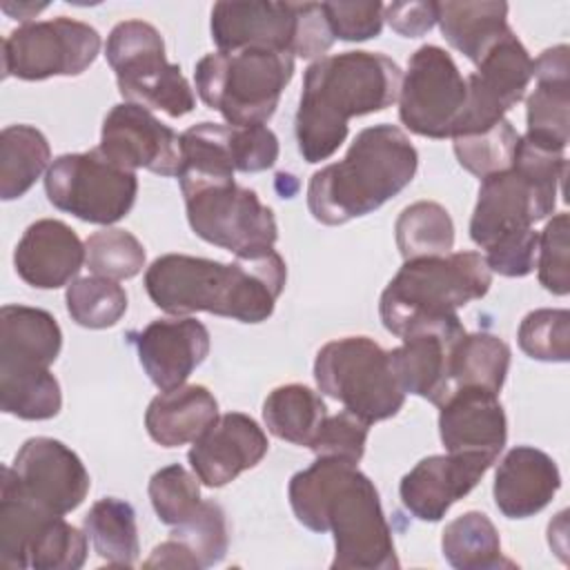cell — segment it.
Masks as SVG:
<instances>
[{
	"instance_id": "obj_6",
	"label": "cell",
	"mask_w": 570,
	"mask_h": 570,
	"mask_svg": "<svg viewBox=\"0 0 570 570\" xmlns=\"http://www.w3.org/2000/svg\"><path fill=\"white\" fill-rule=\"evenodd\" d=\"M292 76V53L261 47L218 49L203 56L194 71L200 100L236 127L265 125Z\"/></svg>"
},
{
	"instance_id": "obj_36",
	"label": "cell",
	"mask_w": 570,
	"mask_h": 570,
	"mask_svg": "<svg viewBox=\"0 0 570 570\" xmlns=\"http://www.w3.org/2000/svg\"><path fill=\"white\" fill-rule=\"evenodd\" d=\"M62 407L60 383L49 370L0 374V410L22 421L53 419Z\"/></svg>"
},
{
	"instance_id": "obj_40",
	"label": "cell",
	"mask_w": 570,
	"mask_h": 570,
	"mask_svg": "<svg viewBox=\"0 0 570 570\" xmlns=\"http://www.w3.org/2000/svg\"><path fill=\"white\" fill-rule=\"evenodd\" d=\"M87 532L53 514L42 523L27 550V568L78 570L87 559Z\"/></svg>"
},
{
	"instance_id": "obj_34",
	"label": "cell",
	"mask_w": 570,
	"mask_h": 570,
	"mask_svg": "<svg viewBox=\"0 0 570 570\" xmlns=\"http://www.w3.org/2000/svg\"><path fill=\"white\" fill-rule=\"evenodd\" d=\"M394 236L403 261L445 256L454 247V223L443 205L419 200L399 214Z\"/></svg>"
},
{
	"instance_id": "obj_8",
	"label": "cell",
	"mask_w": 570,
	"mask_h": 570,
	"mask_svg": "<svg viewBox=\"0 0 570 570\" xmlns=\"http://www.w3.org/2000/svg\"><path fill=\"white\" fill-rule=\"evenodd\" d=\"M105 56L127 102L180 118L196 107L180 67L167 62L160 31L142 20H122L107 36Z\"/></svg>"
},
{
	"instance_id": "obj_48",
	"label": "cell",
	"mask_w": 570,
	"mask_h": 570,
	"mask_svg": "<svg viewBox=\"0 0 570 570\" xmlns=\"http://www.w3.org/2000/svg\"><path fill=\"white\" fill-rule=\"evenodd\" d=\"M383 18L403 38H419L436 24V2H392Z\"/></svg>"
},
{
	"instance_id": "obj_44",
	"label": "cell",
	"mask_w": 570,
	"mask_h": 570,
	"mask_svg": "<svg viewBox=\"0 0 570 570\" xmlns=\"http://www.w3.org/2000/svg\"><path fill=\"white\" fill-rule=\"evenodd\" d=\"M568 252V214L559 212L546 223L537 245L539 283L557 296H566L570 292Z\"/></svg>"
},
{
	"instance_id": "obj_3",
	"label": "cell",
	"mask_w": 570,
	"mask_h": 570,
	"mask_svg": "<svg viewBox=\"0 0 570 570\" xmlns=\"http://www.w3.org/2000/svg\"><path fill=\"white\" fill-rule=\"evenodd\" d=\"M401 80V67L376 51H343L314 60L305 69L294 120L303 160H327L345 142L350 118L392 107Z\"/></svg>"
},
{
	"instance_id": "obj_46",
	"label": "cell",
	"mask_w": 570,
	"mask_h": 570,
	"mask_svg": "<svg viewBox=\"0 0 570 570\" xmlns=\"http://www.w3.org/2000/svg\"><path fill=\"white\" fill-rule=\"evenodd\" d=\"M334 40L363 42L376 38L383 29L385 4L374 2H321Z\"/></svg>"
},
{
	"instance_id": "obj_35",
	"label": "cell",
	"mask_w": 570,
	"mask_h": 570,
	"mask_svg": "<svg viewBox=\"0 0 570 570\" xmlns=\"http://www.w3.org/2000/svg\"><path fill=\"white\" fill-rule=\"evenodd\" d=\"M71 321L89 330L116 325L127 312V292L118 281L105 276H82L71 281L65 292Z\"/></svg>"
},
{
	"instance_id": "obj_47",
	"label": "cell",
	"mask_w": 570,
	"mask_h": 570,
	"mask_svg": "<svg viewBox=\"0 0 570 570\" xmlns=\"http://www.w3.org/2000/svg\"><path fill=\"white\" fill-rule=\"evenodd\" d=\"M537 245L539 234L532 227H528L494 240L485 249L483 258L490 272H497L508 278H521L537 267Z\"/></svg>"
},
{
	"instance_id": "obj_23",
	"label": "cell",
	"mask_w": 570,
	"mask_h": 570,
	"mask_svg": "<svg viewBox=\"0 0 570 570\" xmlns=\"http://www.w3.org/2000/svg\"><path fill=\"white\" fill-rule=\"evenodd\" d=\"M85 263V243L62 220L31 223L13 249L16 274L36 289L67 285Z\"/></svg>"
},
{
	"instance_id": "obj_21",
	"label": "cell",
	"mask_w": 570,
	"mask_h": 570,
	"mask_svg": "<svg viewBox=\"0 0 570 570\" xmlns=\"http://www.w3.org/2000/svg\"><path fill=\"white\" fill-rule=\"evenodd\" d=\"M465 334L461 318L428 323L410 330L403 343L390 350V365L405 394L441 405L448 396V365L452 345Z\"/></svg>"
},
{
	"instance_id": "obj_12",
	"label": "cell",
	"mask_w": 570,
	"mask_h": 570,
	"mask_svg": "<svg viewBox=\"0 0 570 570\" xmlns=\"http://www.w3.org/2000/svg\"><path fill=\"white\" fill-rule=\"evenodd\" d=\"M100 51V33L80 20L58 16L27 22L2 42V76L20 80H47L53 76H80Z\"/></svg>"
},
{
	"instance_id": "obj_28",
	"label": "cell",
	"mask_w": 570,
	"mask_h": 570,
	"mask_svg": "<svg viewBox=\"0 0 570 570\" xmlns=\"http://www.w3.org/2000/svg\"><path fill=\"white\" fill-rule=\"evenodd\" d=\"M443 38L474 65L510 31L505 2H436Z\"/></svg>"
},
{
	"instance_id": "obj_10",
	"label": "cell",
	"mask_w": 570,
	"mask_h": 570,
	"mask_svg": "<svg viewBox=\"0 0 570 570\" xmlns=\"http://www.w3.org/2000/svg\"><path fill=\"white\" fill-rule=\"evenodd\" d=\"M45 191L56 209L85 223L111 225L131 212L138 176L111 163L96 147L58 156L47 169Z\"/></svg>"
},
{
	"instance_id": "obj_5",
	"label": "cell",
	"mask_w": 570,
	"mask_h": 570,
	"mask_svg": "<svg viewBox=\"0 0 570 570\" xmlns=\"http://www.w3.org/2000/svg\"><path fill=\"white\" fill-rule=\"evenodd\" d=\"M490 285L492 272L479 252L403 261L381 294L379 314L383 327L401 338L419 325L456 318V309L483 298Z\"/></svg>"
},
{
	"instance_id": "obj_42",
	"label": "cell",
	"mask_w": 570,
	"mask_h": 570,
	"mask_svg": "<svg viewBox=\"0 0 570 570\" xmlns=\"http://www.w3.org/2000/svg\"><path fill=\"white\" fill-rule=\"evenodd\" d=\"M519 347L537 361L566 363L570 358V312L534 309L519 325Z\"/></svg>"
},
{
	"instance_id": "obj_24",
	"label": "cell",
	"mask_w": 570,
	"mask_h": 570,
	"mask_svg": "<svg viewBox=\"0 0 570 570\" xmlns=\"http://www.w3.org/2000/svg\"><path fill=\"white\" fill-rule=\"evenodd\" d=\"M561 488L557 463L532 445L512 448L494 474V503L508 519H528L541 512Z\"/></svg>"
},
{
	"instance_id": "obj_32",
	"label": "cell",
	"mask_w": 570,
	"mask_h": 570,
	"mask_svg": "<svg viewBox=\"0 0 570 570\" xmlns=\"http://www.w3.org/2000/svg\"><path fill=\"white\" fill-rule=\"evenodd\" d=\"M443 559L456 570H494L514 563L503 559L501 539L488 514L470 510L452 519L441 537Z\"/></svg>"
},
{
	"instance_id": "obj_29",
	"label": "cell",
	"mask_w": 570,
	"mask_h": 570,
	"mask_svg": "<svg viewBox=\"0 0 570 570\" xmlns=\"http://www.w3.org/2000/svg\"><path fill=\"white\" fill-rule=\"evenodd\" d=\"M510 367V347L490 332L463 334L450 352L448 394L459 387H481L499 394Z\"/></svg>"
},
{
	"instance_id": "obj_50",
	"label": "cell",
	"mask_w": 570,
	"mask_h": 570,
	"mask_svg": "<svg viewBox=\"0 0 570 570\" xmlns=\"http://www.w3.org/2000/svg\"><path fill=\"white\" fill-rule=\"evenodd\" d=\"M42 9H47V4H33V2H18V4H11V2H2V11L9 13L11 18H16V20H22L24 24L29 22V18H33L36 13H40Z\"/></svg>"
},
{
	"instance_id": "obj_17",
	"label": "cell",
	"mask_w": 570,
	"mask_h": 570,
	"mask_svg": "<svg viewBox=\"0 0 570 570\" xmlns=\"http://www.w3.org/2000/svg\"><path fill=\"white\" fill-rule=\"evenodd\" d=\"M557 196L534 185L517 167L481 178L479 198L470 220V238L488 249L505 234L532 227L552 216Z\"/></svg>"
},
{
	"instance_id": "obj_19",
	"label": "cell",
	"mask_w": 570,
	"mask_h": 570,
	"mask_svg": "<svg viewBox=\"0 0 570 570\" xmlns=\"http://www.w3.org/2000/svg\"><path fill=\"white\" fill-rule=\"evenodd\" d=\"M267 450V434L252 416L227 412L218 414V419L194 441L187 459L200 483L223 488L240 472L258 465Z\"/></svg>"
},
{
	"instance_id": "obj_30",
	"label": "cell",
	"mask_w": 570,
	"mask_h": 570,
	"mask_svg": "<svg viewBox=\"0 0 570 570\" xmlns=\"http://www.w3.org/2000/svg\"><path fill=\"white\" fill-rule=\"evenodd\" d=\"M51 147L31 125H9L0 134V198L16 200L49 169Z\"/></svg>"
},
{
	"instance_id": "obj_4",
	"label": "cell",
	"mask_w": 570,
	"mask_h": 570,
	"mask_svg": "<svg viewBox=\"0 0 570 570\" xmlns=\"http://www.w3.org/2000/svg\"><path fill=\"white\" fill-rule=\"evenodd\" d=\"M416 167V147L403 129L387 122L365 127L343 160L312 174L309 214L323 225H343L372 214L412 183Z\"/></svg>"
},
{
	"instance_id": "obj_16",
	"label": "cell",
	"mask_w": 570,
	"mask_h": 570,
	"mask_svg": "<svg viewBox=\"0 0 570 570\" xmlns=\"http://www.w3.org/2000/svg\"><path fill=\"white\" fill-rule=\"evenodd\" d=\"M122 169H149L158 176H178L180 136L149 109L120 102L102 120L100 147Z\"/></svg>"
},
{
	"instance_id": "obj_26",
	"label": "cell",
	"mask_w": 570,
	"mask_h": 570,
	"mask_svg": "<svg viewBox=\"0 0 570 570\" xmlns=\"http://www.w3.org/2000/svg\"><path fill=\"white\" fill-rule=\"evenodd\" d=\"M568 45H557L546 49L534 60L537 87L525 100V136L554 145L559 149L568 147L570 129V62Z\"/></svg>"
},
{
	"instance_id": "obj_14",
	"label": "cell",
	"mask_w": 570,
	"mask_h": 570,
	"mask_svg": "<svg viewBox=\"0 0 570 570\" xmlns=\"http://www.w3.org/2000/svg\"><path fill=\"white\" fill-rule=\"evenodd\" d=\"M2 472L22 497L60 517L76 510L91 488L80 456L51 436L27 439L16 452L13 463L4 465Z\"/></svg>"
},
{
	"instance_id": "obj_22",
	"label": "cell",
	"mask_w": 570,
	"mask_h": 570,
	"mask_svg": "<svg viewBox=\"0 0 570 570\" xmlns=\"http://www.w3.org/2000/svg\"><path fill=\"white\" fill-rule=\"evenodd\" d=\"M439 434L448 452H479L497 461L508 439V421L499 394L459 387L439 405Z\"/></svg>"
},
{
	"instance_id": "obj_7",
	"label": "cell",
	"mask_w": 570,
	"mask_h": 570,
	"mask_svg": "<svg viewBox=\"0 0 570 570\" xmlns=\"http://www.w3.org/2000/svg\"><path fill=\"white\" fill-rule=\"evenodd\" d=\"M209 29L220 51L261 47L314 58L334 45L321 2H216Z\"/></svg>"
},
{
	"instance_id": "obj_1",
	"label": "cell",
	"mask_w": 570,
	"mask_h": 570,
	"mask_svg": "<svg viewBox=\"0 0 570 570\" xmlns=\"http://www.w3.org/2000/svg\"><path fill=\"white\" fill-rule=\"evenodd\" d=\"M287 497L298 523L312 532H332V570L399 568L379 490L356 463L316 456L289 479Z\"/></svg>"
},
{
	"instance_id": "obj_31",
	"label": "cell",
	"mask_w": 570,
	"mask_h": 570,
	"mask_svg": "<svg viewBox=\"0 0 570 570\" xmlns=\"http://www.w3.org/2000/svg\"><path fill=\"white\" fill-rule=\"evenodd\" d=\"M325 416V401L303 383L278 385L263 403V421L267 430L294 445L309 448Z\"/></svg>"
},
{
	"instance_id": "obj_49",
	"label": "cell",
	"mask_w": 570,
	"mask_h": 570,
	"mask_svg": "<svg viewBox=\"0 0 570 570\" xmlns=\"http://www.w3.org/2000/svg\"><path fill=\"white\" fill-rule=\"evenodd\" d=\"M145 568H178V570H198V563L194 557L176 541L167 539L160 546H156L149 554V559L142 563Z\"/></svg>"
},
{
	"instance_id": "obj_11",
	"label": "cell",
	"mask_w": 570,
	"mask_h": 570,
	"mask_svg": "<svg viewBox=\"0 0 570 570\" xmlns=\"http://www.w3.org/2000/svg\"><path fill=\"white\" fill-rule=\"evenodd\" d=\"M180 191L185 196L189 227L205 243L223 247L234 256L274 247L278 238L274 212L261 203L254 189L223 180Z\"/></svg>"
},
{
	"instance_id": "obj_38",
	"label": "cell",
	"mask_w": 570,
	"mask_h": 570,
	"mask_svg": "<svg viewBox=\"0 0 570 570\" xmlns=\"http://www.w3.org/2000/svg\"><path fill=\"white\" fill-rule=\"evenodd\" d=\"M198 563L212 568L220 563L229 548V530L225 510L216 501H200V505L169 532Z\"/></svg>"
},
{
	"instance_id": "obj_2",
	"label": "cell",
	"mask_w": 570,
	"mask_h": 570,
	"mask_svg": "<svg viewBox=\"0 0 570 570\" xmlns=\"http://www.w3.org/2000/svg\"><path fill=\"white\" fill-rule=\"evenodd\" d=\"M285 283L287 267L274 247L236 254L234 263L165 254L145 272V289L163 312H209L240 323L267 321Z\"/></svg>"
},
{
	"instance_id": "obj_39",
	"label": "cell",
	"mask_w": 570,
	"mask_h": 570,
	"mask_svg": "<svg viewBox=\"0 0 570 570\" xmlns=\"http://www.w3.org/2000/svg\"><path fill=\"white\" fill-rule=\"evenodd\" d=\"M85 263L96 276L111 281L134 278L145 267V247L131 232L105 227L85 240Z\"/></svg>"
},
{
	"instance_id": "obj_13",
	"label": "cell",
	"mask_w": 570,
	"mask_h": 570,
	"mask_svg": "<svg viewBox=\"0 0 570 570\" xmlns=\"http://www.w3.org/2000/svg\"><path fill=\"white\" fill-rule=\"evenodd\" d=\"M468 82L452 56L436 47H419L399 89V118L416 136L452 138L465 109Z\"/></svg>"
},
{
	"instance_id": "obj_27",
	"label": "cell",
	"mask_w": 570,
	"mask_h": 570,
	"mask_svg": "<svg viewBox=\"0 0 570 570\" xmlns=\"http://www.w3.org/2000/svg\"><path fill=\"white\" fill-rule=\"evenodd\" d=\"M218 419V401L205 385H180L154 396L145 412L149 436L163 448L194 443Z\"/></svg>"
},
{
	"instance_id": "obj_20",
	"label": "cell",
	"mask_w": 570,
	"mask_h": 570,
	"mask_svg": "<svg viewBox=\"0 0 570 570\" xmlns=\"http://www.w3.org/2000/svg\"><path fill=\"white\" fill-rule=\"evenodd\" d=\"M138 361L149 381L160 390L185 385L189 374L209 354V330L191 316L156 318L134 334Z\"/></svg>"
},
{
	"instance_id": "obj_25",
	"label": "cell",
	"mask_w": 570,
	"mask_h": 570,
	"mask_svg": "<svg viewBox=\"0 0 570 570\" xmlns=\"http://www.w3.org/2000/svg\"><path fill=\"white\" fill-rule=\"evenodd\" d=\"M62 347L58 321L29 305L0 309V374H29L49 370Z\"/></svg>"
},
{
	"instance_id": "obj_41",
	"label": "cell",
	"mask_w": 570,
	"mask_h": 570,
	"mask_svg": "<svg viewBox=\"0 0 570 570\" xmlns=\"http://www.w3.org/2000/svg\"><path fill=\"white\" fill-rule=\"evenodd\" d=\"M147 492L158 519L171 528L183 523L203 501L198 476L180 463L156 470Z\"/></svg>"
},
{
	"instance_id": "obj_43",
	"label": "cell",
	"mask_w": 570,
	"mask_h": 570,
	"mask_svg": "<svg viewBox=\"0 0 570 570\" xmlns=\"http://www.w3.org/2000/svg\"><path fill=\"white\" fill-rule=\"evenodd\" d=\"M367 434H370V423L343 410L338 414H327L323 419L316 436L309 443V450L316 456H332V459L358 463L365 452Z\"/></svg>"
},
{
	"instance_id": "obj_37",
	"label": "cell",
	"mask_w": 570,
	"mask_h": 570,
	"mask_svg": "<svg viewBox=\"0 0 570 570\" xmlns=\"http://www.w3.org/2000/svg\"><path fill=\"white\" fill-rule=\"evenodd\" d=\"M452 140L459 165L470 174L485 178L512 167L519 134L512 122L503 118L488 129L459 134Z\"/></svg>"
},
{
	"instance_id": "obj_18",
	"label": "cell",
	"mask_w": 570,
	"mask_h": 570,
	"mask_svg": "<svg viewBox=\"0 0 570 570\" xmlns=\"http://www.w3.org/2000/svg\"><path fill=\"white\" fill-rule=\"evenodd\" d=\"M492 463L494 459L479 452L425 456L401 479V501L419 521H441L479 483Z\"/></svg>"
},
{
	"instance_id": "obj_9",
	"label": "cell",
	"mask_w": 570,
	"mask_h": 570,
	"mask_svg": "<svg viewBox=\"0 0 570 570\" xmlns=\"http://www.w3.org/2000/svg\"><path fill=\"white\" fill-rule=\"evenodd\" d=\"M314 379L323 394L370 425L392 419L405 403L387 350L367 336L325 343L314 361Z\"/></svg>"
},
{
	"instance_id": "obj_15",
	"label": "cell",
	"mask_w": 570,
	"mask_h": 570,
	"mask_svg": "<svg viewBox=\"0 0 570 570\" xmlns=\"http://www.w3.org/2000/svg\"><path fill=\"white\" fill-rule=\"evenodd\" d=\"M534 73V60L510 29L468 76L465 109L454 127V136L481 131L499 120L525 96Z\"/></svg>"
},
{
	"instance_id": "obj_33",
	"label": "cell",
	"mask_w": 570,
	"mask_h": 570,
	"mask_svg": "<svg viewBox=\"0 0 570 570\" xmlns=\"http://www.w3.org/2000/svg\"><path fill=\"white\" fill-rule=\"evenodd\" d=\"M82 525L96 554L107 563L129 568L138 561L140 543L131 503L116 497H105L89 508Z\"/></svg>"
},
{
	"instance_id": "obj_45",
	"label": "cell",
	"mask_w": 570,
	"mask_h": 570,
	"mask_svg": "<svg viewBox=\"0 0 570 570\" xmlns=\"http://www.w3.org/2000/svg\"><path fill=\"white\" fill-rule=\"evenodd\" d=\"M225 145L236 171L256 174L274 167L278 160V138L265 125L236 127L225 125Z\"/></svg>"
}]
</instances>
